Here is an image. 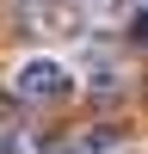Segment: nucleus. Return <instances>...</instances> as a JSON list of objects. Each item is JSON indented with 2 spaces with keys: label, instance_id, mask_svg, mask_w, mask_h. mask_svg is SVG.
I'll return each instance as SVG.
<instances>
[{
  "label": "nucleus",
  "instance_id": "obj_3",
  "mask_svg": "<svg viewBox=\"0 0 148 154\" xmlns=\"http://www.w3.org/2000/svg\"><path fill=\"white\" fill-rule=\"evenodd\" d=\"M49 154H117V136H111V130H86V136H68V142H56Z\"/></svg>",
  "mask_w": 148,
  "mask_h": 154
},
{
  "label": "nucleus",
  "instance_id": "obj_4",
  "mask_svg": "<svg viewBox=\"0 0 148 154\" xmlns=\"http://www.w3.org/2000/svg\"><path fill=\"white\" fill-rule=\"evenodd\" d=\"M136 43L148 49V12H142V19H136Z\"/></svg>",
  "mask_w": 148,
  "mask_h": 154
},
{
  "label": "nucleus",
  "instance_id": "obj_1",
  "mask_svg": "<svg viewBox=\"0 0 148 154\" xmlns=\"http://www.w3.org/2000/svg\"><path fill=\"white\" fill-rule=\"evenodd\" d=\"M12 93H19L25 105H62V99L74 93V74L62 68V62H49V56H31L12 74Z\"/></svg>",
  "mask_w": 148,
  "mask_h": 154
},
{
  "label": "nucleus",
  "instance_id": "obj_2",
  "mask_svg": "<svg viewBox=\"0 0 148 154\" xmlns=\"http://www.w3.org/2000/svg\"><path fill=\"white\" fill-rule=\"evenodd\" d=\"M25 25H49V37H74L80 31V12L74 6H56V0H25Z\"/></svg>",
  "mask_w": 148,
  "mask_h": 154
}]
</instances>
